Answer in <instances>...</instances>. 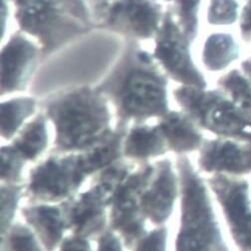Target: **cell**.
<instances>
[{
	"label": "cell",
	"instance_id": "7",
	"mask_svg": "<svg viewBox=\"0 0 251 251\" xmlns=\"http://www.w3.org/2000/svg\"><path fill=\"white\" fill-rule=\"evenodd\" d=\"M90 8L93 29L135 41L153 38L166 12L160 0H108Z\"/></svg>",
	"mask_w": 251,
	"mask_h": 251
},
{
	"label": "cell",
	"instance_id": "27",
	"mask_svg": "<svg viewBox=\"0 0 251 251\" xmlns=\"http://www.w3.org/2000/svg\"><path fill=\"white\" fill-rule=\"evenodd\" d=\"M239 4L236 0H209L206 20L213 26H227L238 19Z\"/></svg>",
	"mask_w": 251,
	"mask_h": 251
},
{
	"label": "cell",
	"instance_id": "26",
	"mask_svg": "<svg viewBox=\"0 0 251 251\" xmlns=\"http://www.w3.org/2000/svg\"><path fill=\"white\" fill-rule=\"evenodd\" d=\"M25 185L22 183H5L2 182L0 186V197H1V213H0V223H1V235L13 225L16 209L20 199L24 196Z\"/></svg>",
	"mask_w": 251,
	"mask_h": 251
},
{
	"label": "cell",
	"instance_id": "34",
	"mask_svg": "<svg viewBox=\"0 0 251 251\" xmlns=\"http://www.w3.org/2000/svg\"><path fill=\"white\" fill-rule=\"evenodd\" d=\"M1 251H4V250H1Z\"/></svg>",
	"mask_w": 251,
	"mask_h": 251
},
{
	"label": "cell",
	"instance_id": "11",
	"mask_svg": "<svg viewBox=\"0 0 251 251\" xmlns=\"http://www.w3.org/2000/svg\"><path fill=\"white\" fill-rule=\"evenodd\" d=\"M42 63V51L37 42L29 39L20 30L11 34L1 50L0 95L3 97L25 91Z\"/></svg>",
	"mask_w": 251,
	"mask_h": 251
},
{
	"label": "cell",
	"instance_id": "32",
	"mask_svg": "<svg viewBox=\"0 0 251 251\" xmlns=\"http://www.w3.org/2000/svg\"><path fill=\"white\" fill-rule=\"evenodd\" d=\"M58 251H93L88 238L70 235L62 240Z\"/></svg>",
	"mask_w": 251,
	"mask_h": 251
},
{
	"label": "cell",
	"instance_id": "5",
	"mask_svg": "<svg viewBox=\"0 0 251 251\" xmlns=\"http://www.w3.org/2000/svg\"><path fill=\"white\" fill-rule=\"evenodd\" d=\"M10 2L19 30L36 40L43 62L93 29L51 0H10Z\"/></svg>",
	"mask_w": 251,
	"mask_h": 251
},
{
	"label": "cell",
	"instance_id": "10",
	"mask_svg": "<svg viewBox=\"0 0 251 251\" xmlns=\"http://www.w3.org/2000/svg\"><path fill=\"white\" fill-rule=\"evenodd\" d=\"M153 172V165L146 163L141 166L117 187L109 201L110 228L120 235L124 245L129 249L147 232V218L140 201Z\"/></svg>",
	"mask_w": 251,
	"mask_h": 251
},
{
	"label": "cell",
	"instance_id": "22",
	"mask_svg": "<svg viewBox=\"0 0 251 251\" xmlns=\"http://www.w3.org/2000/svg\"><path fill=\"white\" fill-rule=\"evenodd\" d=\"M37 97H16L1 103V137L9 141L23 128L27 119L37 110Z\"/></svg>",
	"mask_w": 251,
	"mask_h": 251
},
{
	"label": "cell",
	"instance_id": "21",
	"mask_svg": "<svg viewBox=\"0 0 251 251\" xmlns=\"http://www.w3.org/2000/svg\"><path fill=\"white\" fill-rule=\"evenodd\" d=\"M239 53V45L230 33L214 32L203 43L201 62L208 71L219 72L233 63Z\"/></svg>",
	"mask_w": 251,
	"mask_h": 251
},
{
	"label": "cell",
	"instance_id": "29",
	"mask_svg": "<svg viewBox=\"0 0 251 251\" xmlns=\"http://www.w3.org/2000/svg\"><path fill=\"white\" fill-rule=\"evenodd\" d=\"M169 229L161 226L146 232L134 245V251H167Z\"/></svg>",
	"mask_w": 251,
	"mask_h": 251
},
{
	"label": "cell",
	"instance_id": "14",
	"mask_svg": "<svg viewBox=\"0 0 251 251\" xmlns=\"http://www.w3.org/2000/svg\"><path fill=\"white\" fill-rule=\"evenodd\" d=\"M153 175L141 196L143 214L154 226H165L173 211L179 194L178 176L171 160L165 159L153 164Z\"/></svg>",
	"mask_w": 251,
	"mask_h": 251
},
{
	"label": "cell",
	"instance_id": "1",
	"mask_svg": "<svg viewBox=\"0 0 251 251\" xmlns=\"http://www.w3.org/2000/svg\"><path fill=\"white\" fill-rule=\"evenodd\" d=\"M168 76L152 53L139 41L125 40L124 47L103 79L95 85L115 108L117 127L161 118L169 110Z\"/></svg>",
	"mask_w": 251,
	"mask_h": 251
},
{
	"label": "cell",
	"instance_id": "8",
	"mask_svg": "<svg viewBox=\"0 0 251 251\" xmlns=\"http://www.w3.org/2000/svg\"><path fill=\"white\" fill-rule=\"evenodd\" d=\"M86 175L79 153H53L30 171L25 196L42 203L63 202L76 194Z\"/></svg>",
	"mask_w": 251,
	"mask_h": 251
},
{
	"label": "cell",
	"instance_id": "6",
	"mask_svg": "<svg viewBox=\"0 0 251 251\" xmlns=\"http://www.w3.org/2000/svg\"><path fill=\"white\" fill-rule=\"evenodd\" d=\"M173 94L182 111L199 127L226 138L251 136V123L222 90L181 85Z\"/></svg>",
	"mask_w": 251,
	"mask_h": 251
},
{
	"label": "cell",
	"instance_id": "31",
	"mask_svg": "<svg viewBox=\"0 0 251 251\" xmlns=\"http://www.w3.org/2000/svg\"><path fill=\"white\" fill-rule=\"evenodd\" d=\"M122 239L110 227L98 236L97 251H123Z\"/></svg>",
	"mask_w": 251,
	"mask_h": 251
},
{
	"label": "cell",
	"instance_id": "18",
	"mask_svg": "<svg viewBox=\"0 0 251 251\" xmlns=\"http://www.w3.org/2000/svg\"><path fill=\"white\" fill-rule=\"evenodd\" d=\"M168 151L166 139L158 124H135L128 130L124 140V158L132 161L148 162L165 154Z\"/></svg>",
	"mask_w": 251,
	"mask_h": 251
},
{
	"label": "cell",
	"instance_id": "24",
	"mask_svg": "<svg viewBox=\"0 0 251 251\" xmlns=\"http://www.w3.org/2000/svg\"><path fill=\"white\" fill-rule=\"evenodd\" d=\"M172 10L177 24L192 42L199 33V12L201 0H170Z\"/></svg>",
	"mask_w": 251,
	"mask_h": 251
},
{
	"label": "cell",
	"instance_id": "3",
	"mask_svg": "<svg viewBox=\"0 0 251 251\" xmlns=\"http://www.w3.org/2000/svg\"><path fill=\"white\" fill-rule=\"evenodd\" d=\"M39 106L55 127L53 153L83 152L112 129L109 101L95 86L59 91L41 98Z\"/></svg>",
	"mask_w": 251,
	"mask_h": 251
},
{
	"label": "cell",
	"instance_id": "19",
	"mask_svg": "<svg viewBox=\"0 0 251 251\" xmlns=\"http://www.w3.org/2000/svg\"><path fill=\"white\" fill-rule=\"evenodd\" d=\"M129 128L117 127L98 143L87 151L79 153L80 165L86 176L95 175L103 169L123 160V146Z\"/></svg>",
	"mask_w": 251,
	"mask_h": 251
},
{
	"label": "cell",
	"instance_id": "16",
	"mask_svg": "<svg viewBox=\"0 0 251 251\" xmlns=\"http://www.w3.org/2000/svg\"><path fill=\"white\" fill-rule=\"evenodd\" d=\"M27 225L37 234L45 251H56L68 230L61 204H33L21 208Z\"/></svg>",
	"mask_w": 251,
	"mask_h": 251
},
{
	"label": "cell",
	"instance_id": "9",
	"mask_svg": "<svg viewBox=\"0 0 251 251\" xmlns=\"http://www.w3.org/2000/svg\"><path fill=\"white\" fill-rule=\"evenodd\" d=\"M153 40L152 56L169 78L183 86L206 88L205 79L193 60V42L183 33L169 7Z\"/></svg>",
	"mask_w": 251,
	"mask_h": 251
},
{
	"label": "cell",
	"instance_id": "12",
	"mask_svg": "<svg viewBox=\"0 0 251 251\" xmlns=\"http://www.w3.org/2000/svg\"><path fill=\"white\" fill-rule=\"evenodd\" d=\"M112 195L104 185L93 182L88 191L60 202L68 230L88 239L101 235L108 228L106 208Z\"/></svg>",
	"mask_w": 251,
	"mask_h": 251
},
{
	"label": "cell",
	"instance_id": "17",
	"mask_svg": "<svg viewBox=\"0 0 251 251\" xmlns=\"http://www.w3.org/2000/svg\"><path fill=\"white\" fill-rule=\"evenodd\" d=\"M160 127L169 151L183 154L201 150L203 138L200 127L185 112L169 111L159 118Z\"/></svg>",
	"mask_w": 251,
	"mask_h": 251
},
{
	"label": "cell",
	"instance_id": "13",
	"mask_svg": "<svg viewBox=\"0 0 251 251\" xmlns=\"http://www.w3.org/2000/svg\"><path fill=\"white\" fill-rule=\"evenodd\" d=\"M207 181L223 207L235 242L242 250H251V210L246 184L221 174H215Z\"/></svg>",
	"mask_w": 251,
	"mask_h": 251
},
{
	"label": "cell",
	"instance_id": "15",
	"mask_svg": "<svg viewBox=\"0 0 251 251\" xmlns=\"http://www.w3.org/2000/svg\"><path fill=\"white\" fill-rule=\"evenodd\" d=\"M199 166L205 173L244 174L251 171V148L219 138L201 148Z\"/></svg>",
	"mask_w": 251,
	"mask_h": 251
},
{
	"label": "cell",
	"instance_id": "25",
	"mask_svg": "<svg viewBox=\"0 0 251 251\" xmlns=\"http://www.w3.org/2000/svg\"><path fill=\"white\" fill-rule=\"evenodd\" d=\"M218 86L239 108L251 109V86L247 77L239 71L232 70L218 80Z\"/></svg>",
	"mask_w": 251,
	"mask_h": 251
},
{
	"label": "cell",
	"instance_id": "23",
	"mask_svg": "<svg viewBox=\"0 0 251 251\" xmlns=\"http://www.w3.org/2000/svg\"><path fill=\"white\" fill-rule=\"evenodd\" d=\"M33 229L21 224H13L1 235V250L4 251H45Z\"/></svg>",
	"mask_w": 251,
	"mask_h": 251
},
{
	"label": "cell",
	"instance_id": "2",
	"mask_svg": "<svg viewBox=\"0 0 251 251\" xmlns=\"http://www.w3.org/2000/svg\"><path fill=\"white\" fill-rule=\"evenodd\" d=\"M124 42L116 34L92 29L42 63L30 84L31 94L44 98L74 87L95 86L113 66Z\"/></svg>",
	"mask_w": 251,
	"mask_h": 251
},
{
	"label": "cell",
	"instance_id": "28",
	"mask_svg": "<svg viewBox=\"0 0 251 251\" xmlns=\"http://www.w3.org/2000/svg\"><path fill=\"white\" fill-rule=\"evenodd\" d=\"M1 181L5 183H21L22 172L26 161L21 154L10 146L1 148Z\"/></svg>",
	"mask_w": 251,
	"mask_h": 251
},
{
	"label": "cell",
	"instance_id": "4",
	"mask_svg": "<svg viewBox=\"0 0 251 251\" xmlns=\"http://www.w3.org/2000/svg\"><path fill=\"white\" fill-rule=\"evenodd\" d=\"M179 180L180 219L176 251H228L211 205L202 178L190 159H176Z\"/></svg>",
	"mask_w": 251,
	"mask_h": 251
},
{
	"label": "cell",
	"instance_id": "33",
	"mask_svg": "<svg viewBox=\"0 0 251 251\" xmlns=\"http://www.w3.org/2000/svg\"><path fill=\"white\" fill-rule=\"evenodd\" d=\"M241 67H242V70L245 73L247 79H249L250 83H251V58L244 60L241 63Z\"/></svg>",
	"mask_w": 251,
	"mask_h": 251
},
{
	"label": "cell",
	"instance_id": "30",
	"mask_svg": "<svg viewBox=\"0 0 251 251\" xmlns=\"http://www.w3.org/2000/svg\"><path fill=\"white\" fill-rule=\"evenodd\" d=\"M51 1L81 22L93 27L92 13L88 0H51Z\"/></svg>",
	"mask_w": 251,
	"mask_h": 251
},
{
	"label": "cell",
	"instance_id": "20",
	"mask_svg": "<svg viewBox=\"0 0 251 251\" xmlns=\"http://www.w3.org/2000/svg\"><path fill=\"white\" fill-rule=\"evenodd\" d=\"M47 120L45 113L40 112L13 139L12 147L26 162H35L46 151L49 142Z\"/></svg>",
	"mask_w": 251,
	"mask_h": 251
}]
</instances>
